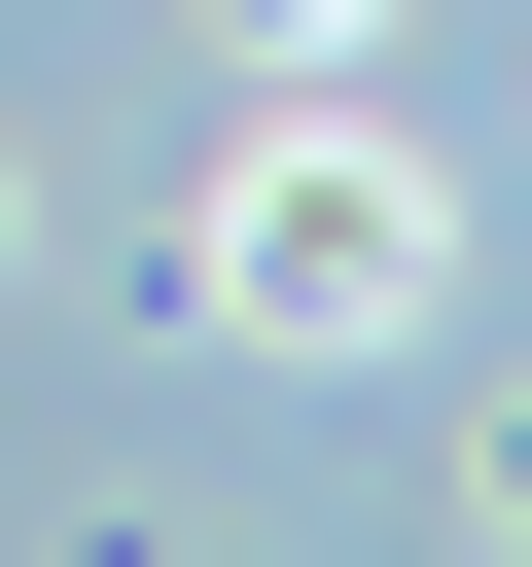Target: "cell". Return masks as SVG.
I'll return each instance as SVG.
<instances>
[{
    "instance_id": "cell-1",
    "label": "cell",
    "mask_w": 532,
    "mask_h": 567,
    "mask_svg": "<svg viewBox=\"0 0 532 567\" xmlns=\"http://www.w3.org/2000/svg\"><path fill=\"white\" fill-rule=\"evenodd\" d=\"M213 319L390 354V319H426V177H390V142H248V177H213Z\"/></svg>"
},
{
    "instance_id": "cell-2",
    "label": "cell",
    "mask_w": 532,
    "mask_h": 567,
    "mask_svg": "<svg viewBox=\"0 0 532 567\" xmlns=\"http://www.w3.org/2000/svg\"><path fill=\"white\" fill-rule=\"evenodd\" d=\"M284 35H355V0H284Z\"/></svg>"
}]
</instances>
